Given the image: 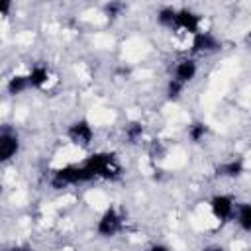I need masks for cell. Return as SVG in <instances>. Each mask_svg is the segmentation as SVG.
I'll list each match as a JSON object with an SVG mask.
<instances>
[{
    "mask_svg": "<svg viewBox=\"0 0 251 251\" xmlns=\"http://www.w3.org/2000/svg\"><path fill=\"white\" fill-rule=\"evenodd\" d=\"M122 229V216L116 208H108L100 220H98V226H96V231L102 235V237H112L116 235L118 231Z\"/></svg>",
    "mask_w": 251,
    "mask_h": 251,
    "instance_id": "3957f363",
    "label": "cell"
},
{
    "mask_svg": "<svg viewBox=\"0 0 251 251\" xmlns=\"http://www.w3.org/2000/svg\"><path fill=\"white\" fill-rule=\"evenodd\" d=\"M175 20H176V10L171 6H165L157 12V22L165 27H175Z\"/></svg>",
    "mask_w": 251,
    "mask_h": 251,
    "instance_id": "5bb4252c",
    "label": "cell"
},
{
    "mask_svg": "<svg viewBox=\"0 0 251 251\" xmlns=\"http://www.w3.org/2000/svg\"><path fill=\"white\" fill-rule=\"evenodd\" d=\"M27 78H29V86H33V88H43V86L47 84V80H49V71H47V67H43V65H35V67H31Z\"/></svg>",
    "mask_w": 251,
    "mask_h": 251,
    "instance_id": "30bf717a",
    "label": "cell"
},
{
    "mask_svg": "<svg viewBox=\"0 0 251 251\" xmlns=\"http://www.w3.org/2000/svg\"><path fill=\"white\" fill-rule=\"evenodd\" d=\"M235 220L243 231H251V204H239L235 210Z\"/></svg>",
    "mask_w": 251,
    "mask_h": 251,
    "instance_id": "4fadbf2b",
    "label": "cell"
},
{
    "mask_svg": "<svg viewBox=\"0 0 251 251\" xmlns=\"http://www.w3.org/2000/svg\"><path fill=\"white\" fill-rule=\"evenodd\" d=\"M243 173V163L239 159H231V161H226L218 167V175L220 176H227V178H235Z\"/></svg>",
    "mask_w": 251,
    "mask_h": 251,
    "instance_id": "8fae6325",
    "label": "cell"
},
{
    "mask_svg": "<svg viewBox=\"0 0 251 251\" xmlns=\"http://www.w3.org/2000/svg\"><path fill=\"white\" fill-rule=\"evenodd\" d=\"M84 165L92 171V175L96 178H118L122 173V165L118 163L114 153H94L90 155Z\"/></svg>",
    "mask_w": 251,
    "mask_h": 251,
    "instance_id": "6da1fadb",
    "label": "cell"
},
{
    "mask_svg": "<svg viewBox=\"0 0 251 251\" xmlns=\"http://www.w3.org/2000/svg\"><path fill=\"white\" fill-rule=\"evenodd\" d=\"M67 135H69V139H71L75 145H78V147H88L90 141H92V137H94V131H92V127H90V124H88L86 120H76L75 124L69 126Z\"/></svg>",
    "mask_w": 251,
    "mask_h": 251,
    "instance_id": "277c9868",
    "label": "cell"
},
{
    "mask_svg": "<svg viewBox=\"0 0 251 251\" xmlns=\"http://www.w3.org/2000/svg\"><path fill=\"white\" fill-rule=\"evenodd\" d=\"M94 178L96 176L92 175V171L84 163L82 165H67V167H61L53 173L51 184L55 188H65L69 184H80V182H88Z\"/></svg>",
    "mask_w": 251,
    "mask_h": 251,
    "instance_id": "7a4b0ae2",
    "label": "cell"
},
{
    "mask_svg": "<svg viewBox=\"0 0 251 251\" xmlns=\"http://www.w3.org/2000/svg\"><path fill=\"white\" fill-rule=\"evenodd\" d=\"M196 73H198V67H196V63L192 59H180L175 65V78L178 82H182V84L190 82L196 76Z\"/></svg>",
    "mask_w": 251,
    "mask_h": 251,
    "instance_id": "9c48e42d",
    "label": "cell"
},
{
    "mask_svg": "<svg viewBox=\"0 0 251 251\" xmlns=\"http://www.w3.org/2000/svg\"><path fill=\"white\" fill-rule=\"evenodd\" d=\"M175 27L182 29L190 35H196L200 31V16L188 8H180L176 10V20H175Z\"/></svg>",
    "mask_w": 251,
    "mask_h": 251,
    "instance_id": "8992f818",
    "label": "cell"
},
{
    "mask_svg": "<svg viewBox=\"0 0 251 251\" xmlns=\"http://www.w3.org/2000/svg\"><path fill=\"white\" fill-rule=\"evenodd\" d=\"M206 251H224L222 247H206Z\"/></svg>",
    "mask_w": 251,
    "mask_h": 251,
    "instance_id": "44dd1931",
    "label": "cell"
},
{
    "mask_svg": "<svg viewBox=\"0 0 251 251\" xmlns=\"http://www.w3.org/2000/svg\"><path fill=\"white\" fill-rule=\"evenodd\" d=\"M122 10H124V6H122V4H116V2H114V4H106V6H104V12H106L108 16H118Z\"/></svg>",
    "mask_w": 251,
    "mask_h": 251,
    "instance_id": "ac0fdd59",
    "label": "cell"
},
{
    "mask_svg": "<svg viewBox=\"0 0 251 251\" xmlns=\"http://www.w3.org/2000/svg\"><path fill=\"white\" fill-rule=\"evenodd\" d=\"M206 133H208V127H206V124H202V122H194V124L188 126V137H190L194 143L202 141Z\"/></svg>",
    "mask_w": 251,
    "mask_h": 251,
    "instance_id": "9a60e30c",
    "label": "cell"
},
{
    "mask_svg": "<svg viewBox=\"0 0 251 251\" xmlns=\"http://www.w3.org/2000/svg\"><path fill=\"white\" fill-rule=\"evenodd\" d=\"M149 251H169V247H165V245H153Z\"/></svg>",
    "mask_w": 251,
    "mask_h": 251,
    "instance_id": "ffe728a7",
    "label": "cell"
},
{
    "mask_svg": "<svg viewBox=\"0 0 251 251\" xmlns=\"http://www.w3.org/2000/svg\"><path fill=\"white\" fill-rule=\"evenodd\" d=\"M141 135H143V124H141V122H129V124L126 126V137H127L131 143L137 141Z\"/></svg>",
    "mask_w": 251,
    "mask_h": 251,
    "instance_id": "2e32d148",
    "label": "cell"
},
{
    "mask_svg": "<svg viewBox=\"0 0 251 251\" xmlns=\"http://www.w3.org/2000/svg\"><path fill=\"white\" fill-rule=\"evenodd\" d=\"M220 49V41L210 31H198L192 35V51L196 53H214Z\"/></svg>",
    "mask_w": 251,
    "mask_h": 251,
    "instance_id": "52a82bcc",
    "label": "cell"
},
{
    "mask_svg": "<svg viewBox=\"0 0 251 251\" xmlns=\"http://www.w3.org/2000/svg\"><path fill=\"white\" fill-rule=\"evenodd\" d=\"M6 88H8V94H12V96L22 94L24 90L29 88V78H27V75H14V76L8 80Z\"/></svg>",
    "mask_w": 251,
    "mask_h": 251,
    "instance_id": "7c38bea8",
    "label": "cell"
},
{
    "mask_svg": "<svg viewBox=\"0 0 251 251\" xmlns=\"http://www.w3.org/2000/svg\"><path fill=\"white\" fill-rule=\"evenodd\" d=\"M210 210L212 214L220 220V222H227L233 214H235V206H233V198L227 194H216L210 200Z\"/></svg>",
    "mask_w": 251,
    "mask_h": 251,
    "instance_id": "5b68a950",
    "label": "cell"
},
{
    "mask_svg": "<svg viewBox=\"0 0 251 251\" xmlns=\"http://www.w3.org/2000/svg\"><path fill=\"white\" fill-rule=\"evenodd\" d=\"M6 251H33V249L27 247V245H14V247H10V249H6Z\"/></svg>",
    "mask_w": 251,
    "mask_h": 251,
    "instance_id": "d6986e66",
    "label": "cell"
},
{
    "mask_svg": "<svg viewBox=\"0 0 251 251\" xmlns=\"http://www.w3.org/2000/svg\"><path fill=\"white\" fill-rule=\"evenodd\" d=\"M182 88H184L182 82H178L176 78H171V80L167 82V98H169V100H176V98L182 94Z\"/></svg>",
    "mask_w": 251,
    "mask_h": 251,
    "instance_id": "e0dca14e",
    "label": "cell"
},
{
    "mask_svg": "<svg viewBox=\"0 0 251 251\" xmlns=\"http://www.w3.org/2000/svg\"><path fill=\"white\" fill-rule=\"evenodd\" d=\"M18 149H20V139H18V135L16 133H12V131H2V135H0V159L2 161H8V159H12L16 153H18Z\"/></svg>",
    "mask_w": 251,
    "mask_h": 251,
    "instance_id": "ba28073f",
    "label": "cell"
}]
</instances>
